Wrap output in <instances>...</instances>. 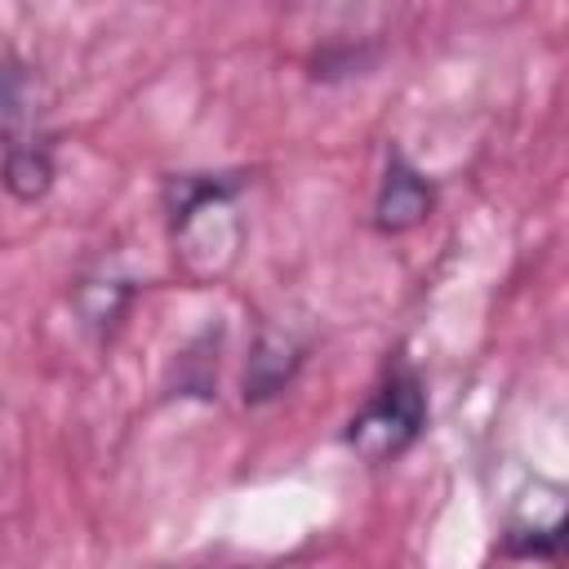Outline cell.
I'll return each mask as SVG.
<instances>
[{"mask_svg":"<svg viewBox=\"0 0 569 569\" xmlns=\"http://www.w3.org/2000/svg\"><path fill=\"white\" fill-rule=\"evenodd\" d=\"M436 209V187L427 182V173L418 164H409L405 151H387V169L373 196V227L382 236H405L413 227H422Z\"/></svg>","mask_w":569,"mask_h":569,"instance_id":"3","label":"cell"},{"mask_svg":"<svg viewBox=\"0 0 569 569\" xmlns=\"http://www.w3.org/2000/svg\"><path fill=\"white\" fill-rule=\"evenodd\" d=\"M427 427V391L413 365L396 360L382 382L369 391V400L360 405V413L347 422V445L356 449V458H365L369 467L400 458Z\"/></svg>","mask_w":569,"mask_h":569,"instance_id":"2","label":"cell"},{"mask_svg":"<svg viewBox=\"0 0 569 569\" xmlns=\"http://www.w3.org/2000/svg\"><path fill=\"white\" fill-rule=\"evenodd\" d=\"M169 240L178 267L196 284L222 280L240 258V213L236 182L227 178H178L169 182Z\"/></svg>","mask_w":569,"mask_h":569,"instance_id":"1","label":"cell"},{"mask_svg":"<svg viewBox=\"0 0 569 569\" xmlns=\"http://www.w3.org/2000/svg\"><path fill=\"white\" fill-rule=\"evenodd\" d=\"M4 191L22 204H36L49 187H53V147L44 138L31 142H9L4 147V173H0Z\"/></svg>","mask_w":569,"mask_h":569,"instance_id":"4","label":"cell"},{"mask_svg":"<svg viewBox=\"0 0 569 569\" xmlns=\"http://www.w3.org/2000/svg\"><path fill=\"white\" fill-rule=\"evenodd\" d=\"M18 102H22V93H18V71H13L9 62H0V138L13 129Z\"/></svg>","mask_w":569,"mask_h":569,"instance_id":"6","label":"cell"},{"mask_svg":"<svg viewBox=\"0 0 569 569\" xmlns=\"http://www.w3.org/2000/svg\"><path fill=\"white\" fill-rule=\"evenodd\" d=\"M298 347L284 338V333H262L258 338V347H253V356H249V369H244V400H271L289 378H293V369H298Z\"/></svg>","mask_w":569,"mask_h":569,"instance_id":"5","label":"cell"}]
</instances>
